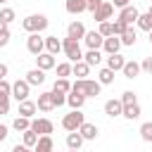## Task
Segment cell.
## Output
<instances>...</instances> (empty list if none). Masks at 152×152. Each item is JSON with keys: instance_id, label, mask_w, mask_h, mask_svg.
<instances>
[{"instance_id": "obj_3", "label": "cell", "mask_w": 152, "mask_h": 152, "mask_svg": "<svg viewBox=\"0 0 152 152\" xmlns=\"http://www.w3.org/2000/svg\"><path fill=\"white\" fill-rule=\"evenodd\" d=\"M62 52L66 55V59H69L71 64H76V62L83 59L81 45H78V40H74V38H62Z\"/></svg>"}, {"instance_id": "obj_50", "label": "cell", "mask_w": 152, "mask_h": 152, "mask_svg": "<svg viewBox=\"0 0 152 152\" xmlns=\"http://www.w3.org/2000/svg\"><path fill=\"white\" fill-rule=\"evenodd\" d=\"M7 131H10V128H7V126H2V124H0V142H2V140H5V138H7Z\"/></svg>"}, {"instance_id": "obj_31", "label": "cell", "mask_w": 152, "mask_h": 152, "mask_svg": "<svg viewBox=\"0 0 152 152\" xmlns=\"http://www.w3.org/2000/svg\"><path fill=\"white\" fill-rule=\"evenodd\" d=\"M124 119H128V121H135L138 116H140V104H128V107H124V114H121Z\"/></svg>"}, {"instance_id": "obj_28", "label": "cell", "mask_w": 152, "mask_h": 152, "mask_svg": "<svg viewBox=\"0 0 152 152\" xmlns=\"http://www.w3.org/2000/svg\"><path fill=\"white\" fill-rule=\"evenodd\" d=\"M88 74H90V66L81 59V62H76L74 64V69H71V76H76V78H88Z\"/></svg>"}, {"instance_id": "obj_25", "label": "cell", "mask_w": 152, "mask_h": 152, "mask_svg": "<svg viewBox=\"0 0 152 152\" xmlns=\"http://www.w3.org/2000/svg\"><path fill=\"white\" fill-rule=\"evenodd\" d=\"M119 38H121V45H128V48H131V45H135V40H138V31H135L133 26H126V31H124Z\"/></svg>"}, {"instance_id": "obj_22", "label": "cell", "mask_w": 152, "mask_h": 152, "mask_svg": "<svg viewBox=\"0 0 152 152\" xmlns=\"http://www.w3.org/2000/svg\"><path fill=\"white\" fill-rule=\"evenodd\" d=\"M45 52H50V55L62 52V40L57 36H45Z\"/></svg>"}, {"instance_id": "obj_36", "label": "cell", "mask_w": 152, "mask_h": 152, "mask_svg": "<svg viewBox=\"0 0 152 152\" xmlns=\"http://www.w3.org/2000/svg\"><path fill=\"white\" fill-rule=\"evenodd\" d=\"M119 100H121V104H124V107H128V104H138V95H135L133 90H124Z\"/></svg>"}, {"instance_id": "obj_5", "label": "cell", "mask_w": 152, "mask_h": 152, "mask_svg": "<svg viewBox=\"0 0 152 152\" xmlns=\"http://www.w3.org/2000/svg\"><path fill=\"white\" fill-rule=\"evenodd\" d=\"M26 50H28L33 57L43 55V52H45V38H43L40 33H28V38H26Z\"/></svg>"}, {"instance_id": "obj_42", "label": "cell", "mask_w": 152, "mask_h": 152, "mask_svg": "<svg viewBox=\"0 0 152 152\" xmlns=\"http://www.w3.org/2000/svg\"><path fill=\"white\" fill-rule=\"evenodd\" d=\"M52 100H55V107H62V104H66V95H64V93H57V90H52Z\"/></svg>"}, {"instance_id": "obj_12", "label": "cell", "mask_w": 152, "mask_h": 152, "mask_svg": "<svg viewBox=\"0 0 152 152\" xmlns=\"http://www.w3.org/2000/svg\"><path fill=\"white\" fill-rule=\"evenodd\" d=\"M86 26L81 24V21H71L69 26H66V38H74V40H83L86 38Z\"/></svg>"}, {"instance_id": "obj_27", "label": "cell", "mask_w": 152, "mask_h": 152, "mask_svg": "<svg viewBox=\"0 0 152 152\" xmlns=\"http://www.w3.org/2000/svg\"><path fill=\"white\" fill-rule=\"evenodd\" d=\"M81 145H83V135H81L78 131L66 133V147H69V150H81Z\"/></svg>"}, {"instance_id": "obj_45", "label": "cell", "mask_w": 152, "mask_h": 152, "mask_svg": "<svg viewBox=\"0 0 152 152\" xmlns=\"http://www.w3.org/2000/svg\"><path fill=\"white\" fill-rule=\"evenodd\" d=\"M140 69H142L145 74H150V76H152V57H145V59L140 62Z\"/></svg>"}, {"instance_id": "obj_40", "label": "cell", "mask_w": 152, "mask_h": 152, "mask_svg": "<svg viewBox=\"0 0 152 152\" xmlns=\"http://www.w3.org/2000/svg\"><path fill=\"white\" fill-rule=\"evenodd\" d=\"M97 31L102 33V38H109V36H114V26H112V21H102Z\"/></svg>"}, {"instance_id": "obj_11", "label": "cell", "mask_w": 152, "mask_h": 152, "mask_svg": "<svg viewBox=\"0 0 152 152\" xmlns=\"http://www.w3.org/2000/svg\"><path fill=\"white\" fill-rule=\"evenodd\" d=\"M55 66H57V59H55V55H50V52H43V55H38V57H36V69L50 71V69H55Z\"/></svg>"}, {"instance_id": "obj_13", "label": "cell", "mask_w": 152, "mask_h": 152, "mask_svg": "<svg viewBox=\"0 0 152 152\" xmlns=\"http://www.w3.org/2000/svg\"><path fill=\"white\" fill-rule=\"evenodd\" d=\"M83 43L88 45V50H100V48H102V43H104V38H102V33H100V31H88V33H86V38H83Z\"/></svg>"}, {"instance_id": "obj_41", "label": "cell", "mask_w": 152, "mask_h": 152, "mask_svg": "<svg viewBox=\"0 0 152 152\" xmlns=\"http://www.w3.org/2000/svg\"><path fill=\"white\" fill-rule=\"evenodd\" d=\"M0 95H7V97H12V83H10L7 78H2V81H0Z\"/></svg>"}, {"instance_id": "obj_2", "label": "cell", "mask_w": 152, "mask_h": 152, "mask_svg": "<svg viewBox=\"0 0 152 152\" xmlns=\"http://www.w3.org/2000/svg\"><path fill=\"white\" fill-rule=\"evenodd\" d=\"M48 24H50L48 17L40 14V12H38V14H28V17L21 21V26H24L26 33H43V31L48 28Z\"/></svg>"}, {"instance_id": "obj_39", "label": "cell", "mask_w": 152, "mask_h": 152, "mask_svg": "<svg viewBox=\"0 0 152 152\" xmlns=\"http://www.w3.org/2000/svg\"><path fill=\"white\" fill-rule=\"evenodd\" d=\"M10 43V26L0 21V48H5Z\"/></svg>"}, {"instance_id": "obj_37", "label": "cell", "mask_w": 152, "mask_h": 152, "mask_svg": "<svg viewBox=\"0 0 152 152\" xmlns=\"http://www.w3.org/2000/svg\"><path fill=\"white\" fill-rule=\"evenodd\" d=\"M14 17H17V12H14L12 7H2V10H0V21H2V24L10 26V24L14 21Z\"/></svg>"}, {"instance_id": "obj_49", "label": "cell", "mask_w": 152, "mask_h": 152, "mask_svg": "<svg viewBox=\"0 0 152 152\" xmlns=\"http://www.w3.org/2000/svg\"><path fill=\"white\" fill-rule=\"evenodd\" d=\"M7 71H10V66H7V64H2V62H0V81H2V78H5V76H7Z\"/></svg>"}, {"instance_id": "obj_52", "label": "cell", "mask_w": 152, "mask_h": 152, "mask_svg": "<svg viewBox=\"0 0 152 152\" xmlns=\"http://www.w3.org/2000/svg\"><path fill=\"white\" fill-rule=\"evenodd\" d=\"M147 12H150V14H152V5H150V10H147Z\"/></svg>"}, {"instance_id": "obj_33", "label": "cell", "mask_w": 152, "mask_h": 152, "mask_svg": "<svg viewBox=\"0 0 152 152\" xmlns=\"http://www.w3.org/2000/svg\"><path fill=\"white\" fill-rule=\"evenodd\" d=\"M55 69H57V78H69V76H71L74 64H71V62H62V64H57Z\"/></svg>"}, {"instance_id": "obj_53", "label": "cell", "mask_w": 152, "mask_h": 152, "mask_svg": "<svg viewBox=\"0 0 152 152\" xmlns=\"http://www.w3.org/2000/svg\"><path fill=\"white\" fill-rule=\"evenodd\" d=\"M5 2H7V0H0V5H5Z\"/></svg>"}, {"instance_id": "obj_8", "label": "cell", "mask_w": 152, "mask_h": 152, "mask_svg": "<svg viewBox=\"0 0 152 152\" xmlns=\"http://www.w3.org/2000/svg\"><path fill=\"white\" fill-rule=\"evenodd\" d=\"M138 17H140V12H138V7H133V5H128V7H124V10H119V21H124L126 26H133V24H138Z\"/></svg>"}, {"instance_id": "obj_18", "label": "cell", "mask_w": 152, "mask_h": 152, "mask_svg": "<svg viewBox=\"0 0 152 152\" xmlns=\"http://www.w3.org/2000/svg\"><path fill=\"white\" fill-rule=\"evenodd\" d=\"M66 104H69L71 109H81V107L86 104V95H83V93L71 90V93H66Z\"/></svg>"}, {"instance_id": "obj_54", "label": "cell", "mask_w": 152, "mask_h": 152, "mask_svg": "<svg viewBox=\"0 0 152 152\" xmlns=\"http://www.w3.org/2000/svg\"><path fill=\"white\" fill-rule=\"evenodd\" d=\"M69 152H78V150H69Z\"/></svg>"}, {"instance_id": "obj_44", "label": "cell", "mask_w": 152, "mask_h": 152, "mask_svg": "<svg viewBox=\"0 0 152 152\" xmlns=\"http://www.w3.org/2000/svg\"><path fill=\"white\" fill-rule=\"evenodd\" d=\"M112 26H114V36H121V33L126 31V24H124V21H119V19H114V21H112Z\"/></svg>"}, {"instance_id": "obj_51", "label": "cell", "mask_w": 152, "mask_h": 152, "mask_svg": "<svg viewBox=\"0 0 152 152\" xmlns=\"http://www.w3.org/2000/svg\"><path fill=\"white\" fill-rule=\"evenodd\" d=\"M150 45H152V31H150Z\"/></svg>"}, {"instance_id": "obj_38", "label": "cell", "mask_w": 152, "mask_h": 152, "mask_svg": "<svg viewBox=\"0 0 152 152\" xmlns=\"http://www.w3.org/2000/svg\"><path fill=\"white\" fill-rule=\"evenodd\" d=\"M140 138H142L145 142H152V121H145V124L140 126Z\"/></svg>"}, {"instance_id": "obj_24", "label": "cell", "mask_w": 152, "mask_h": 152, "mask_svg": "<svg viewBox=\"0 0 152 152\" xmlns=\"http://www.w3.org/2000/svg\"><path fill=\"white\" fill-rule=\"evenodd\" d=\"M64 10H66L69 14H81V12H86L88 7H86V0H66V2H64Z\"/></svg>"}, {"instance_id": "obj_19", "label": "cell", "mask_w": 152, "mask_h": 152, "mask_svg": "<svg viewBox=\"0 0 152 152\" xmlns=\"http://www.w3.org/2000/svg\"><path fill=\"white\" fill-rule=\"evenodd\" d=\"M33 152H55V142H52V135H40Z\"/></svg>"}, {"instance_id": "obj_21", "label": "cell", "mask_w": 152, "mask_h": 152, "mask_svg": "<svg viewBox=\"0 0 152 152\" xmlns=\"http://www.w3.org/2000/svg\"><path fill=\"white\" fill-rule=\"evenodd\" d=\"M78 133L83 135V140H95L97 138V133H100V128L95 126V124H90V121H86L81 128H78Z\"/></svg>"}, {"instance_id": "obj_16", "label": "cell", "mask_w": 152, "mask_h": 152, "mask_svg": "<svg viewBox=\"0 0 152 152\" xmlns=\"http://www.w3.org/2000/svg\"><path fill=\"white\" fill-rule=\"evenodd\" d=\"M104 59H107V69H112L114 74H116V71H121V69H124V64H126V57H124V55H119V52H116V55H107Z\"/></svg>"}, {"instance_id": "obj_43", "label": "cell", "mask_w": 152, "mask_h": 152, "mask_svg": "<svg viewBox=\"0 0 152 152\" xmlns=\"http://www.w3.org/2000/svg\"><path fill=\"white\" fill-rule=\"evenodd\" d=\"M10 112V97L7 95H0V116H5Z\"/></svg>"}, {"instance_id": "obj_14", "label": "cell", "mask_w": 152, "mask_h": 152, "mask_svg": "<svg viewBox=\"0 0 152 152\" xmlns=\"http://www.w3.org/2000/svg\"><path fill=\"white\" fill-rule=\"evenodd\" d=\"M36 107H38L40 112H52V109H55L52 90H50V93H40V95H38V102H36Z\"/></svg>"}, {"instance_id": "obj_10", "label": "cell", "mask_w": 152, "mask_h": 152, "mask_svg": "<svg viewBox=\"0 0 152 152\" xmlns=\"http://www.w3.org/2000/svg\"><path fill=\"white\" fill-rule=\"evenodd\" d=\"M104 114H107L109 119H116V116H121V114H124V104H121V100H119V97H112V100H107V102H104Z\"/></svg>"}, {"instance_id": "obj_9", "label": "cell", "mask_w": 152, "mask_h": 152, "mask_svg": "<svg viewBox=\"0 0 152 152\" xmlns=\"http://www.w3.org/2000/svg\"><path fill=\"white\" fill-rule=\"evenodd\" d=\"M31 128H33L38 135H50L55 126H52V121H50V119L40 116V119H31Z\"/></svg>"}, {"instance_id": "obj_46", "label": "cell", "mask_w": 152, "mask_h": 152, "mask_svg": "<svg viewBox=\"0 0 152 152\" xmlns=\"http://www.w3.org/2000/svg\"><path fill=\"white\" fill-rule=\"evenodd\" d=\"M102 2H104V0H86V7H88V12H95Z\"/></svg>"}, {"instance_id": "obj_26", "label": "cell", "mask_w": 152, "mask_h": 152, "mask_svg": "<svg viewBox=\"0 0 152 152\" xmlns=\"http://www.w3.org/2000/svg\"><path fill=\"white\" fill-rule=\"evenodd\" d=\"M83 62H86L88 66H100V64H102V52H100V50H88V52L83 55Z\"/></svg>"}, {"instance_id": "obj_17", "label": "cell", "mask_w": 152, "mask_h": 152, "mask_svg": "<svg viewBox=\"0 0 152 152\" xmlns=\"http://www.w3.org/2000/svg\"><path fill=\"white\" fill-rule=\"evenodd\" d=\"M26 83H28V86H43V83H45V71H43V69H31V71H26Z\"/></svg>"}, {"instance_id": "obj_32", "label": "cell", "mask_w": 152, "mask_h": 152, "mask_svg": "<svg viewBox=\"0 0 152 152\" xmlns=\"http://www.w3.org/2000/svg\"><path fill=\"white\" fill-rule=\"evenodd\" d=\"M138 28H140V31H147V33L152 31V14H150V12H145V14L138 17Z\"/></svg>"}, {"instance_id": "obj_20", "label": "cell", "mask_w": 152, "mask_h": 152, "mask_svg": "<svg viewBox=\"0 0 152 152\" xmlns=\"http://www.w3.org/2000/svg\"><path fill=\"white\" fill-rule=\"evenodd\" d=\"M140 71H142V69H140V64H138L135 59H126V64H124V69H121V74H124L126 78H135Z\"/></svg>"}, {"instance_id": "obj_7", "label": "cell", "mask_w": 152, "mask_h": 152, "mask_svg": "<svg viewBox=\"0 0 152 152\" xmlns=\"http://www.w3.org/2000/svg\"><path fill=\"white\" fill-rule=\"evenodd\" d=\"M28 90H31V86L26 83V78H19V81H14V83H12V97H14L17 102L28 100Z\"/></svg>"}, {"instance_id": "obj_15", "label": "cell", "mask_w": 152, "mask_h": 152, "mask_svg": "<svg viewBox=\"0 0 152 152\" xmlns=\"http://www.w3.org/2000/svg\"><path fill=\"white\" fill-rule=\"evenodd\" d=\"M102 50H104L107 55H116V52L121 50V38H119V36H109V38H104Z\"/></svg>"}, {"instance_id": "obj_1", "label": "cell", "mask_w": 152, "mask_h": 152, "mask_svg": "<svg viewBox=\"0 0 152 152\" xmlns=\"http://www.w3.org/2000/svg\"><path fill=\"white\" fill-rule=\"evenodd\" d=\"M71 90H76V93H83L86 95V100L88 97H97L100 95V90H102V83L95 78H76L74 83H71Z\"/></svg>"}, {"instance_id": "obj_29", "label": "cell", "mask_w": 152, "mask_h": 152, "mask_svg": "<svg viewBox=\"0 0 152 152\" xmlns=\"http://www.w3.org/2000/svg\"><path fill=\"white\" fill-rule=\"evenodd\" d=\"M38 138H40V135H38L33 128H28V131H24V133H21V145H26V147H36Z\"/></svg>"}, {"instance_id": "obj_48", "label": "cell", "mask_w": 152, "mask_h": 152, "mask_svg": "<svg viewBox=\"0 0 152 152\" xmlns=\"http://www.w3.org/2000/svg\"><path fill=\"white\" fill-rule=\"evenodd\" d=\"M12 152H33V147H26V145H14Z\"/></svg>"}, {"instance_id": "obj_47", "label": "cell", "mask_w": 152, "mask_h": 152, "mask_svg": "<svg viewBox=\"0 0 152 152\" xmlns=\"http://www.w3.org/2000/svg\"><path fill=\"white\" fill-rule=\"evenodd\" d=\"M112 5H114V7H119V10H124V7H128V5H131V0H114Z\"/></svg>"}, {"instance_id": "obj_34", "label": "cell", "mask_w": 152, "mask_h": 152, "mask_svg": "<svg viewBox=\"0 0 152 152\" xmlns=\"http://www.w3.org/2000/svg\"><path fill=\"white\" fill-rule=\"evenodd\" d=\"M12 128L24 133V131H28V128H31V119H26V116H17V119L12 121Z\"/></svg>"}, {"instance_id": "obj_23", "label": "cell", "mask_w": 152, "mask_h": 152, "mask_svg": "<svg viewBox=\"0 0 152 152\" xmlns=\"http://www.w3.org/2000/svg\"><path fill=\"white\" fill-rule=\"evenodd\" d=\"M36 112H38L36 102H31V100H24V102H19V116L33 119V114H36Z\"/></svg>"}, {"instance_id": "obj_35", "label": "cell", "mask_w": 152, "mask_h": 152, "mask_svg": "<svg viewBox=\"0 0 152 152\" xmlns=\"http://www.w3.org/2000/svg\"><path fill=\"white\" fill-rule=\"evenodd\" d=\"M52 90H57V93H71V83H69V78H57L55 81V86H52Z\"/></svg>"}, {"instance_id": "obj_30", "label": "cell", "mask_w": 152, "mask_h": 152, "mask_svg": "<svg viewBox=\"0 0 152 152\" xmlns=\"http://www.w3.org/2000/svg\"><path fill=\"white\" fill-rule=\"evenodd\" d=\"M97 81H100L102 86H109V83H114V71H112V69H107V66H102V69L97 71Z\"/></svg>"}, {"instance_id": "obj_6", "label": "cell", "mask_w": 152, "mask_h": 152, "mask_svg": "<svg viewBox=\"0 0 152 152\" xmlns=\"http://www.w3.org/2000/svg\"><path fill=\"white\" fill-rule=\"evenodd\" d=\"M112 17H114V5H112V2H107V0H104L95 12H93V19H95L97 24H102V21H112Z\"/></svg>"}, {"instance_id": "obj_4", "label": "cell", "mask_w": 152, "mask_h": 152, "mask_svg": "<svg viewBox=\"0 0 152 152\" xmlns=\"http://www.w3.org/2000/svg\"><path fill=\"white\" fill-rule=\"evenodd\" d=\"M83 124H86V116L81 114V109H71V112H69V114H64V119H62V128H64L66 133L78 131Z\"/></svg>"}]
</instances>
